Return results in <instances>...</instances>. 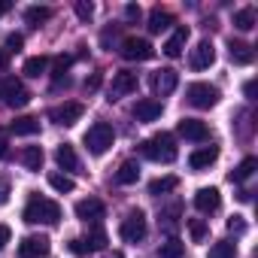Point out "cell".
Here are the masks:
<instances>
[{
  "label": "cell",
  "instance_id": "1",
  "mask_svg": "<svg viewBox=\"0 0 258 258\" xmlns=\"http://www.w3.org/2000/svg\"><path fill=\"white\" fill-rule=\"evenodd\" d=\"M140 155L143 158H149V161H161V164H170V161H176V155H179V149H176V140H173V134H155L152 140H143L140 143Z\"/></svg>",
  "mask_w": 258,
  "mask_h": 258
},
{
  "label": "cell",
  "instance_id": "2",
  "mask_svg": "<svg viewBox=\"0 0 258 258\" xmlns=\"http://www.w3.org/2000/svg\"><path fill=\"white\" fill-rule=\"evenodd\" d=\"M25 222L28 225H58L61 222V207L55 204V201H49V198H40V195H34L31 201H28V207H25Z\"/></svg>",
  "mask_w": 258,
  "mask_h": 258
},
{
  "label": "cell",
  "instance_id": "3",
  "mask_svg": "<svg viewBox=\"0 0 258 258\" xmlns=\"http://www.w3.org/2000/svg\"><path fill=\"white\" fill-rule=\"evenodd\" d=\"M85 149L91 152V155H103V152H109V146L115 143V131H112V124H106V121H94L88 131H85Z\"/></svg>",
  "mask_w": 258,
  "mask_h": 258
},
{
  "label": "cell",
  "instance_id": "4",
  "mask_svg": "<svg viewBox=\"0 0 258 258\" xmlns=\"http://www.w3.org/2000/svg\"><path fill=\"white\" fill-rule=\"evenodd\" d=\"M0 100H4L7 106H13V109H22V106L31 103V91L19 79L7 76V79H0Z\"/></svg>",
  "mask_w": 258,
  "mask_h": 258
},
{
  "label": "cell",
  "instance_id": "5",
  "mask_svg": "<svg viewBox=\"0 0 258 258\" xmlns=\"http://www.w3.org/2000/svg\"><path fill=\"white\" fill-rule=\"evenodd\" d=\"M185 97H188L191 106H198V109H210V106L219 103V88L210 85V82H191V85L185 88Z\"/></svg>",
  "mask_w": 258,
  "mask_h": 258
},
{
  "label": "cell",
  "instance_id": "6",
  "mask_svg": "<svg viewBox=\"0 0 258 258\" xmlns=\"http://www.w3.org/2000/svg\"><path fill=\"white\" fill-rule=\"evenodd\" d=\"M118 234H121V240H124V243H140V240L146 237V216H143L140 210H134L131 216L121 222Z\"/></svg>",
  "mask_w": 258,
  "mask_h": 258
},
{
  "label": "cell",
  "instance_id": "7",
  "mask_svg": "<svg viewBox=\"0 0 258 258\" xmlns=\"http://www.w3.org/2000/svg\"><path fill=\"white\" fill-rule=\"evenodd\" d=\"M52 249V240L46 234H31L19 243V258H46Z\"/></svg>",
  "mask_w": 258,
  "mask_h": 258
},
{
  "label": "cell",
  "instance_id": "8",
  "mask_svg": "<svg viewBox=\"0 0 258 258\" xmlns=\"http://www.w3.org/2000/svg\"><path fill=\"white\" fill-rule=\"evenodd\" d=\"M152 55H155V49L149 40H140V37L121 40V58H127V61H149Z\"/></svg>",
  "mask_w": 258,
  "mask_h": 258
},
{
  "label": "cell",
  "instance_id": "9",
  "mask_svg": "<svg viewBox=\"0 0 258 258\" xmlns=\"http://www.w3.org/2000/svg\"><path fill=\"white\" fill-rule=\"evenodd\" d=\"M137 91V73L131 70H118L112 73V82H109V100H118V97H127Z\"/></svg>",
  "mask_w": 258,
  "mask_h": 258
},
{
  "label": "cell",
  "instance_id": "10",
  "mask_svg": "<svg viewBox=\"0 0 258 258\" xmlns=\"http://www.w3.org/2000/svg\"><path fill=\"white\" fill-rule=\"evenodd\" d=\"M82 112H85V106H82V103H76V100H67V103H61V106L49 109V118H52L55 124L73 127V124H76V121L82 118Z\"/></svg>",
  "mask_w": 258,
  "mask_h": 258
},
{
  "label": "cell",
  "instance_id": "11",
  "mask_svg": "<svg viewBox=\"0 0 258 258\" xmlns=\"http://www.w3.org/2000/svg\"><path fill=\"white\" fill-rule=\"evenodd\" d=\"M103 216H106V207H103L97 198H82V201L76 204V219H82V222L100 225V222H103Z\"/></svg>",
  "mask_w": 258,
  "mask_h": 258
},
{
  "label": "cell",
  "instance_id": "12",
  "mask_svg": "<svg viewBox=\"0 0 258 258\" xmlns=\"http://www.w3.org/2000/svg\"><path fill=\"white\" fill-rule=\"evenodd\" d=\"M176 85H179V73H176V70L161 67V70L152 73V91H155V94H161V97H164V94H173Z\"/></svg>",
  "mask_w": 258,
  "mask_h": 258
},
{
  "label": "cell",
  "instance_id": "13",
  "mask_svg": "<svg viewBox=\"0 0 258 258\" xmlns=\"http://www.w3.org/2000/svg\"><path fill=\"white\" fill-rule=\"evenodd\" d=\"M176 131H179V137H185V140H191V143H204V140L210 137V127H207L201 118H182V121L176 124Z\"/></svg>",
  "mask_w": 258,
  "mask_h": 258
},
{
  "label": "cell",
  "instance_id": "14",
  "mask_svg": "<svg viewBox=\"0 0 258 258\" xmlns=\"http://www.w3.org/2000/svg\"><path fill=\"white\" fill-rule=\"evenodd\" d=\"M213 61H216V49H213V43H210V40H201V43L191 49V55H188L191 70H207Z\"/></svg>",
  "mask_w": 258,
  "mask_h": 258
},
{
  "label": "cell",
  "instance_id": "15",
  "mask_svg": "<svg viewBox=\"0 0 258 258\" xmlns=\"http://www.w3.org/2000/svg\"><path fill=\"white\" fill-rule=\"evenodd\" d=\"M216 158H219V146L210 143V146H201L188 155V167L191 170H207L210 164H216Z\"/></svg>",
  "mask_w": 258,
  "mask_h": 258
},
{
  "label": "cell",
  "instance_id": "16",
  "mask_svg": "<svg viewBox=\"0 0 258 258\" xmlns=\"http://www.w3.org/2000/svg\"><path fill=\"white\" fill-rule=\"evenodd\" d=\"M161 100H155V97H143V100H137L134 103V118L137 121H155L158 115H161Z\"/></svg>",
  "mask_w": 258,
  "mask_h": 258
},
{
  "label": "cell",
  "instance_id": "17",
  "mask_svg": "<svg viewBox=\"0 0 258 258\" xmlns=\"http://www.w3.org/2000/svg\"><path fill=\"white\" fill-rule=\"evenodd\" d=\"M195 207L201 210V213H216L219 207H222V195H219V188H198V195H195Z\"/></svg>",
  "mask_w": 258,
  "mask_h": 258
},
{
  "label": "cell",
  "instance_id": "18",
  "mask_svg": "<svg viewBox=\"0 0 258 258\" xmlns=\"http://www.w3.org/2000/svg\"><path fill=\"white\" fill-rule=\"evenodd\" d=\"M228 55H231V61H234V64H240V67H246V64H252V61H255L252 46H249V43H243V40H231V43H228Z\"/></svg>",
  "mask_w": 258,
  "mask_h": 258
},
{
  "label": "cell",
  "instance_id": "19",
  "mask_svg": "<svg viewBox=\"0 0 258 258\" xmlns=\"http://www.w3.org/2000/svg\"><path fill=\"white\" fill-rule=\"evenodd\" d=\"M10 131H13L16 137H34V134H40V118H34V115H19V118L10 124Z\"/></svg>",
  "mask_w": 258,
  "mask_h": 258
},
{
  "label": "cell",
  "instance_id": "20",
  "mask_svg": "<svg viewBox=\"0 0 258 258\" xmlns=\"http://www.w3.org/2000/svg\"><path fill=\"white\" fill-rule=\"evenodd\" d=\"M185 40H188V28H185V25H179V28L173 31V37L164 43V55H167V58H179V55H182V49H185Z\"/></svg>",
  "mask_w": 258,
  "mask_h": 258
},
{
  "label": "cell",
  "instance_id": "21",
  "mask_svg": "<svg viewBox=\"0 0 258 258\" xmlns=\"http://www.w3.org/2000/svg\"><path fill=\"white\" fill-rule=\"evenodd\" d=\"M55 161H58L61 170H79V158H76V149L70 143H61L55 149Z\"/></svg>",
  "mask_w": 258,
  "mask_h": 258
},
{
  "label": "cell",
  "instance_id": "22",
  "mask_svg": "<svg viewBox=\"0 0 258 258\" xmlns=\"http://www.w3.org/2000/svg\"><path fill=\"white\" fill-rule=\"evenodd\" d=\"M170 25H173V16H170L167 10L155 7V10L149 13V34H161V31H167Z\"/></svg>",
  "mask_w": 258,
  "mask_h": 258
},
{
  "label": "cell",
  "instance_id": "23",
  "mask_svg": "<svg viewBox=\"0 0 258 258\" xmlns=\"http://www.w3.org/2000/svg\"><path fill=\"white\" fill-rule=\"evenodd\" d=\"M140 179V164L137 161H124L118 170H115V182L118 185H134Z\"/></svg>",
  "mask_w": 258,
  "mask_h": 258
},
{
  "label": "cell",
  "instance_id": "24",
  "mask_svg": "<svg viewBox=\"0 0 258 258\" xmlns=\"http://www.w3.org/2000/svg\"><path fill=\"white\" fill-rule=\"evenodd\" d=\"M255 167H258V158H252V155H249V158H243V161L231 170V182H246V179L255 173Z\"/></svg>",
  "mask_w": 258,
  "mask_h": 258
},
{
  "label": "cell",
  "instance_id": "25",
  "mask_svg": "<svg viewBox=\"0 0 258 258\" xmlns=\"http://www.w3.org/2000/svg\"><path fill=\"white\" fill-rule=\"evenodd\" d=\"M82 246H85V252H100V249L106 246V231H103L100 225H94V228L88 231V237L82 240Z\"/></svg>",
  "mask_w": 258,
  "mask_h": 258
},
{
  "label": "cell",
  "instance_id": "26",
  "mask_svg": "<svg viewBox=\"0 0 258 258\" xmlns=\"http://www.w3.org/2000/svg\"><path fill=\"white\" fill-rule=\"evenodd\" d=\"M22 164L28 170H40L43 167V149L40 146H25L22 149Z\"/></svg>",
  "mask_w": 258,
  "mask_h": 258
},
{
  "label": "cell",
  "instance_id": "27",
  "mask_svg": "<svg viewBox=\"0 0 258 258\" xmlns=\"http://www.w3.org/2000/svg\"><path fill=\"white\" fill-rule=\"evenodd\" d=\"M158 255H161V258H182V255H185V243L176 240V237H170V240H164V243L158 246Z\"/></svg>",
  "mask_w": 258,
  "mask_h": 258
},
{
  "label": "cell",
  "instance_id": "28",
  "mask_svg": "<svg viewBox=\"0 0 258 258\" xmlns=\"http://www.w3.org/2000/svg\"><path fill=\"white\" fill-rule=\"evenodd\" d=\"M49 19H52V10H49V7H28V10H25V22L34 25V28H40V25L49 22Z\"/></svg>",
  "mask_w": 258,
  "mask_h": 258
},
{
  "label": "cell",
  "instance_id": "29",
  "mask_svg": "<svg viewBox=\"0 0 258 258\" xmlns=\"http://www.w3.org/2000/svg\"><path fill=\"white\" fill-rule=\"evenodd\" d=\"M46 67H49V58L46 55H34V58H28L25 61V76H43L46 73Z\"/></svg>",
  "mask_w": 258,
  "mask_h": 258
},
{
  "label": "cell",
  "instance_id": "30",
  "mask_svg": "<svg viewBox=\"0 0 258 258\" xmlns=\"http://www.w3.org/2000/svg\"><path fill=\"white\" fill-rule=\"evenodd\" d=\"M49 185H52L55 191H61V195H70V191L76 188V182H73L67 173H58V170H55V173H49Z\"/></svg>",
  "mask_w": 258,
  "mask_h": 258
},
{
  "label": "cell",
  "instance_id": "31",
  "mask_svg": "<svg viewBox=\"0 0 258 258\" xmlns=\"http://www.w3.org/2000/svg\"><path fill=\"white\" fill-rule=\"evenodd\" d=\"M173 188H179V179L176 176H161V179H152L149 182V195H167Z\"/></svg>",
  "mask_w": 258,
  "mask_h": 258
},
{
  "label": "cell",
  "instance_id": "32",
  "mask_svg": "<svg viewBox=\"0 0 258 258\" xmlns=\"http://www.w3.org/2000/svg\"><path fill=\"white\" fill-rule=\"evenodd\" d=\"M234 28H237V31H252V28H255V10L246 7V10L234 13Z\"/></svg>",
  "mask_w": 258,
  "mask_h": 258
},
{
  "label": "cell",
  "instance_id": "33",
  "mask_svg": "<svg viewBox=\"0 0 258 258\" xmlns=\"http://www.w3.org/2000/svg\"><path fill=\"white\" fill-rule=\"evenodd\" d=\"M70 64H73V58H70V55L55 58V64H52V79H55V85H61V79L67 82V70H70Z\"/></svg>",
  "mask_w": 258,
  "mask_h": 258
},
{
  "label": "cell",
  "instance_id": "34",
  "mask_svg": "<svg viewBox=\"0 0 258 258\" xmlns=\"http://www.w3.org/2000/svg\"><path fill=\"white\" fill-rule=\"evenodd\" d=\"M210 258H237V243H231V240H219V243H213Z\"/></svg>",
  "mask_w": 258,
  "mask_h": 258
},
{
  "label": "cell",
  "instance_id": "35",
  "mask_svg": "<svg viewBox=\"0 0 258 258\" xmlns=\"http://www.w3.org/2000/svg\"><path fill=\"white\" fill-rule=\"evenodd\" d=\"M188 234H191V240H195V243H204V240H207V234H210V228H207V222H204V219H188Z\"/></svg>",
  "mask_w": 258,
  "mask_h": 258
},
{
  "label": "cell",
  "instance_id": "36",
  "mask_svg": "<svg viewBox=\"0 0 258 258\" xmlns=\"http://www.w3.org/2000/svg\"><path fill=\"white\" fill-rule=\"evenodd\" d=\"M73 10H76V16H79L82 22H88V19L94 16V7H91V4H85V0H76V7H73Z\"/></svg>",
  "mask_w": 258,
  "mask_h": 258
},
{
  "label": "cell",
  "instance_id": "37",
  "mask_svg": "<svg viewBox=\"0 0 258 258\" xmlns=\"http://www.w3.org/2000/svg\"><path fill=\"white\" fill-rule=\"evenodd\" d=\"M22 46H25V37H22V34H10V37H7V55H10V52H19Z\"/></svg>",
  "mask_w": 258,
  "mask_h": 258
},
{
  "label": "cell",
  "instance_id": "38",
  "mask_svg": "<svg viewBox=\"0 0 258 258\" xmlns=\"http://www.w3.org/2000/svg\"><path fill=\"white\" fill-rule=\"evenodd\" d=\"M228 231H231V234H243V231H246L243 216H231V219H228Z\"/></svg>",
  "mask_w": 258,
  "mask_h": 258
},
{
  "label": "cell",
  "instance_id": "39",
  "mask_svg": "<svg viewBox=\"0 0 258 258\" xmlns=\"http://www.w3.org/2000/svg\"><path fill=\"white\" fill-rule=\"evenodd\" d=\"M10 195H13V188H10V179H4V176H0V207H4V204H10Z\"/></svg>",
  "mask_w": 258,
  "mask_h": 258
},
{
  "label": "cell",
  "instance_id": "40",
  "mask_svg": "<svg viewBox=\"0 0 258 258\" xmlns=\"http://www.w3.org/2000/svg\"><path fill=\"white\" fill-rule=\"evenodd\" d=\"M140 16H143V10H140L137 4H127V7H124V19H127V22H137Z\"/></svg>",
  "mask_w": 258,
  "mask_h": 258
},
{
  "label": "cell",
  "instance_id": "41",
  "mask_svg": "<svg viewBox=\"0 0 258 258\" xmlns=\"http://www.w3.org/2000/svg\"><path fill=\"white\" fill-rule=\"evenodd\" d=\"M7 155H10V131L0 127V158H7Z\"/></svg>",
  "mask_w": 258,
  "mask_h": 258
},
{
  "label": "cell",
  "instance_id": "42",
  "mask_svg": "<svg viewBox=\"0 0 258 258\" xmlns=\"http://www.w3.org/2000/svg\"><path fill=\"white\" fill-rule=\"evenodd\" d=\"M100 82H103V76H100V73H91V76L85 79V91H97Z\"/></svg>",
  "mask_w": 258,
  "mask_h": 258
},
{
  "label": "cell",
  "instance_id": "43",
  "mask_svg": "<svg viewBox=\"0 0 258 258\" xmlns=\"http://www.w3.org/2000/svg\"><path fill=\"white\" fill-rule=\"evenodd\" d=\"M10 240H13V231H10V225H0V249H4Z\"/></svg>",
  "mask_w": 258,
  "mask_h": 258
},
{
  "label": "cell",
  "instance_id": "44",
  "mask_svg": "<svg viewBox=\"0 0 258 258\" xmlns=\"http://www.w3.org/2000/svg\"><path fill=\"white\" fill-rule=\"evenodd\" d=\"M243 94H246V97H249V100H252V97H255V79H249V82H246V85H243Z\"/></svg>",
  "mask_w": 258,
  "mask_h": 258
},
{
  "label": "cell",
  "instance_id": "45",
  "mask_svg": "<svg viewBox=\"0 0 258 258\" xmlns=\"http://www.w3.org/2000/svg\"><path fill=\"white\" fill-rule=\"evenodd\" d=\"M70 252H73V255H82V252H85L82 240H70Z\"/></svg>",
  "mask_w": 258,
  "mask_h": 258
},
{
  "label": "cell",
  "instance_id": "46",
  "mask_svg": "<svg viewBox=\"0 0 258 258\" xmlns=\"http://www.w3.org/2000/svg\"><path fill=\"white\" fill-rule=\"evenodd\" d=\"M10 67V55H7V49H0V70H7Z\"/></svg>",
  "mask_w": 258,
  "mask_h": 258
},
{
  "label": "cell",
  "instance_id": "47",
  "mask_svg": "<svg viewBox=\"0 0 258 258\" xmlns=\"http://www.w3.org/2000/svg\"><path fill=\"white\" fill-rule=\"evenodd\" d=\"M13 10V4H7V0H0V16H4V13H10Z\"/></svg>",
  "mask_w": 258,
  "mask_h": 258
},
{
  "label": "cell",
  "instance_id": "48",
  "mask_svg": "<svg viewBox=\"0 0 258 258\" xmlns=\"http://www.w3.org/2000/svg\"><path fill=\"white\" fill-rule=\"evenodd\" d=\"M106 258H124V255H121V252H112V255H106Z\"/></svg>",
  "mask_w": 258,
  "mask_h": 258
}]
</instances>
